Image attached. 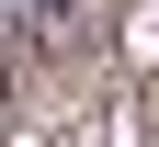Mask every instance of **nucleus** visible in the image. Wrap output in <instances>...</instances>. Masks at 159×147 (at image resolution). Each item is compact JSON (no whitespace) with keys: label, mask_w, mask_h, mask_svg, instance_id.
I'll use <instances>...</instances> for the list:
<instances>
[{"label":"nucleus","mask_w":159,"mask_h":147,"mask_svg":"<svg viewBox=\"0 0 159 147\" xmlns=\"http://www.w3.org/2000/svg\"><path fill=\"white\" fill-rule=\"evenodd\" d=\"M136 57H159V0H148V23H136Z\"/></svg>","instance_id":"nucleus-1"}]
</instances>
